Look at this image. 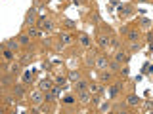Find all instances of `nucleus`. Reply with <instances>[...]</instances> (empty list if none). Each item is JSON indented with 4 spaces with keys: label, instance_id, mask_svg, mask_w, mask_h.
<instances>
[{
    "label": "nucleus",
    "instance_id": "obj_1",
    "mask_svg": "<svg viewBox=\"0 0 153 114\" xmlns=\"http://www.w3.org/2000/svg\"><path fill=\"white\" fill-rule=\"evenodd\" d=\"M76 44L80 48H84V50H90L92 48V40H90V36L86 32H76Z\"/></svg>",
    "mask_w": 153,
    "mask_h": 114
},
{
    "label": "nucleus",
    "instance_id": "obj_2",
    "mask_svg": "<svg viewBox=\"0 0 153 114\" xmlns=\"http://www.w3.org/2000/svg\"><path fill=\"white\" fill-rule=\"evenodd\" d=\"M126 38H128V42H138L142 38V28L140 27H128Z\"/></svg>",
    "mask_w": 153,
    "mask_h": 114
},
{
    "label": "nucleus",
    "instance_id": "obj_3",
    "mask_svg": "<svg viewBox=\"0 0 153 114\" xmlns=\"http://www.w3.org/2000/svg\"><path fill=\"white\" fill-rule=\"evenodd\" d=\"M109 42H111V36L105 34V32H100L98 38H96V44H98L100 50H107V48H109Z\"/></svg>",
    "mask_w": 153,
    "mask_h": 114
},
{
    "label": "nucleus",
    "instance_id": "obj_4",
    "mask_svg": "<svg viewBox=\"0 0 153 114\" xmlns=\"http://www.w3.org/2000/svg\"><path fill=\"white\" fill-rule=\"evenodd\" d=\"M113 59L117 61L119 65H123V63L126 65L128 61H130V53H126V50H117V51H115V57H113Z\"/></svg>",
    "mask_w": 153,
    "mask_h": 114
},
{
    "label": "nucleus",
    "instance_id": "obj_5",
    "mask_svg": "<svg viewBox=\"0 0 153 114\" xmlns=\"http://www.w3.org/2000/svg\"><path fill=\"white\" fill-rule=\"evenodd\" d=\"M57 40H59L61 46H71L75 42V38H73V34H69L67 31H61L59 34H57Z\"/></svg>",
    "mask_w": 153,
    "mask_h": 114
},
{
    "label": "nucleus",
    "instance_id": "obj_6",
    "mask_svg": "<svg viewBox=\"0 0 153 114\" xmlns=\"http://www.w3.org/2000/svg\"><path fill=\"white\" fill-rule=\"evenodd\" d=\"M109 65V55H96V61H94V66L100 70H105Z\"/></svg>",
    "mask_w": 153,
    "mask_h": 114
},
{
    "label": "nucleus",
    "instance_id": "obj_7",
    "mask_svg": "<svg viewBox=\"0 0 153 114\" xmlns=\"http://www.w3.org/2000/svg\"><path fill=\"white\" fill-rule=\"evenodd\" d=\"M124 103H126L128 108H134V107H138V104H142V97H138L136 93H130V95H126Z\"/></svg>",
    "mask_w": 153,
    "mask_h": 114
},
{
    "label": "nucleus",
    "instance_id": "obj_8",
    "mask_svg": "<svg viewBox=\"0 0 153 114\" xmlns=\"http://www.w3.org/2000/svg\"><path fill=\"white\" fill-rule=\"evenodd\" d=\"M121 89H123V82H115L111 88L107 89V91H109V93H107V97H109V99H115L119 93H121Z\"/></svg>",
    "mask_w": 153,
    "mask_h": 114
},
{
    "label": "nucleus",
    "instance_id": "obj_9",
    "mask_svg": "<svg viewBox=\"0 0 153 114\" xmlns=\"http://www.w3.org/2000/svg\"><path fill=\"white\" fill-rule=\"evenodd\" d=\"M88 91L90 93H105V88H103V84L102 82H90L88 84Z\"/></svg>",
    "mask_w": 153,
    "mask_h": 114
},
{
    "label": "nucleus",
    "instance_id": "obj_10",
    "mask_svg": "<svg viewBox=\"0 0 153 114\" xmlns=\"http://www.w3.org/2000/svg\"><path fill=\"white\" fill-rule=\"evenodd\" d=\"M113 78H115V74H113L109 69L102 70V74H100V82H102V84H111V82H113Z\"/></svg>",
    "mask_w": 153,
    "mask_h": 114
},
{
    "label": "nucleus",
    "instance_id": "obj_11",
    "mask_svg": "<svg viewBox=\"0 0 153 114\" xmlns=\"http://www.w3.org/2000/svg\"><path fill=\"white\" fill-rule=\"evenodd\" d=\"M31 103L33 104H42V103H44V91H40V89L33 91L31 93Z\"/></svg>",
    "mask_w": 153,
    "mask_h": 114
},
{
    "label": "nucleus",
    "instance_id": "obj_12",
    "mask_svg": "<svg viewBox=\"0 0 153 114\" xmlns=\"http://www.w3.org/2000/svg\"><path fill=\"white\" fill-rule=\"evenodd\" d=\"M35 23H36V12L31 8L27 12V15H25V27H33Z\"/></svg>",
    "mask_w": 153,
    "mask_h": 114
},
{
    "label": "nucleus",
    "instance_id": "obj_13",
    "mask_svg": "<svg viewBox=\"0 0 153 114\" xmlns=\"http://www.w3.org/2000/svg\"><path fill=\"white\" fill-rule=\"evenodd\" d=\"M73 89H75V93H79V91H84V89H88V82L86 80H76V82H73Z\"/></svg>",
    "mask_w": 153,
    "mask_h": 114
},
{
    "label": "nucleus",
    "instance_id": "obj_14",
    "mask_svg": "<svg viewBox=\"0 0 153 114\" xmlns=\"http://www.w3.org/2000/svg\"><path fill=\"white\" fill-rule=\"evenodd\" d=\"M52 86H54V82H52L50 78H42L40 82H38V89H40V91H48V89H52Z\"/></svg>",
    "mask_w": 153,
    "mask_h": 114
},
{
    "label": "nucleus",
    "instance_id": "obj_15",
    "mask_svg": "<svg viewBox=\"0 0 153 114\" xmlns=\"http://www.w3.org/2000/svg\"><path fill=\"white\" fill-rule=\"evenodd\" d=\"M27 86L25 84H19V86H13V97H16V99H19V97H23V95H25V91H27Z\"/></svg>",
    "mask_w": 153,
    "mask_h": 114
},
{
    "label": "nucleus",
    "instance_id": "obj_16",
    "mask_svg": "<svg viewBox=\"0 0 153 114\" xmlns=\"http://www.w3.org/2000/svg\"><path fill=\"white\" fill-rule=\"evenodd\" d=\"M17 42H19V46L29 48V46H31V36H29L27 32H23V34H19V36H17Z\"/></svg>",
    "mask_w": 153,
    "mask_h": 114
},
{
    "label": "nucleus",
    "instance_id": "obj_17",
    "mask_svg": "<svg viewBox=\"0 0 153 114\" xmlns=\"http://www.w3.org/2000/svg\"><path fill=\"white\" fill-rule=\"evenodd\" d=\"M21 82L25 84V86H31L33 82H35V76H33L31 70H25V72L21 74Z\"/></svg>",
    "mask_w": 153,
    "mask_h": 114
},
{
    "label": "nucleus",
    "instance_id": "obj_18",
    "mask_svg": "<svg viewBox=\"0 0 153 114\" xmlns=\"http://www.w3.org/2000/svg\"><path fill=\"white\" fill-rule=\"evenodd\" d=\"M111 112H115V114H121V112H128V107H126V103H117V104H113L111 107Z\"/></svg>",
    "mask_w": 153,
    "mask_h": 114
},
{
    "label": "nucleus",
    "instance_id": "obj_19",
    "mask_svg": "<svg viewBox=\"0 0 153 114\" xmlns=\"http://www.w3.org/2000/svg\"><path fill=\"white\" fill-rule=\"evenodd\" d=\"M4 48H6V50H17L19 48V42H17V38H10V40L6 42V44H4Z\"/></svg>",
    "mask_w": 153,
    "mask_h": 114
},
{
    "label": "nucleus",
    "instance_id": "obj_20",
    "mask_svg": "<svg viewBox=\"0 0 153 114\" xmlns=\"http://www.w3.org/2000/svg\"><path fill=\"white\" fill-rule=\"evenodd\" d=\"M119 13H121V15L119 17H128V15H132V8L130 6H119Z\"/></svg>",
    "mask_w": 153,
    "mask_h": 114
},
{
    "label": "nucleus",
    "instance_id": "obj_21",
    "mask_svg": "<svg viewBox=\"0 0 153 114\" xmlns=\"http://www.w3.org/2000/svg\"><path fill=\"white\" fill-rule=\"evenodd\" d=\"M140 40L138 42H128V46H126V53H134V51H138L140 50Z\"/></svg>",
    "mask_w": 153,
    "mask_h": 114
},
{
    "label": "nucleus",
    "instance_id": "obj_22",
    "mask_svg": "<svg viewBox=\"0 0 153 114\" xmlns=\"http://www.w3.org/2000/svg\"><path fill=\"white\" fill-rule=\"evenodd\" d=\"M96 55H98V51H96V50H92V51H90V53H88V55H86V61H84V63H86V65H88V66H94V61H96Z\"/></svg>",
    "mask_w": 153,
    "mask_h": 114
},
{
    "label": "nucleus",
    "instance_id": "obj_23",
    "mask_svg": "<svg viewBox=\"0 0 153 114\" xmlns=\"http://www.w3.org/2000/svg\"><path fill=\"white\" fill-rule=\"evenodd\" d=\"M79 101L80 103H90V91L88 89H84V91H79Z\"/></svg>",
    "mask_w": 153,
    "mask_h": 114
},
{
    "label": "nucleus",
    "instance_id": "obj_24",
    "mask_svg": "<svg viewBox=\"0 0 153 114\" xmlns=\"http://www.w3.org/2000/svg\"><path fill=\"white\" fill-rule=\"evenodd\" d=\"M96 110H98V112H111V103H109V101H105V103H100Z\"/></svg>",
    "mask_w": 153,
    "mask_h": 114
},
{
    "label": "nucleus",
    "instance_id": "obj_25",
    "mask_svg": "<svg viewBox=\"0 0 153 114\" xmlns=\"http://www.w3.org/2000/svg\"><path fill=\"white\" fill-rule=\"evenodd\" d=\"M25 32H27L31 38H38V36H40V28H36V27H27Z\"/></svg>",
    "mask_w": 153,
    "mask_h": 114
},
{
    "label": "nucleus",
    "instance_id": "obj_26",
    "mask_svg": "<svg viewBox=\"0 0 153 114\" xmlns=\"http://www.w3.org/2000/svg\"><path fill=\"white\" fill-rule=\"evenodd\" d=\"M107 69L111 70V72H117V70L121 69V65H119V63H117L115 59H109V65H107Z\"/></svg>",
    "mask_w": 153,
    "mask_h": 114
},
{
    "label": "nucleus",
    "instance_id": "obj_27",
    "mask_svg": "<svg viewBox=\"0 0 153 114\" xmlns=\"http://www.w3.org/2000/svg\"><path fill=\"white\" fill-rule=\"evenodd\" d=\"M80 78H82L80 70H71V72H69V80H71V82H76V80H80Z\"/></svg>",
    "mask_w": 153,
    "mask_h": 114
},
{
    "label": "nucleus",
    "instance_id": "obj_28",
    "mask_svg": "<svg viewBox=\"0 0 153 114\" xmlns=\"http://www.w3.org/2000/svg\"><path fill=\"white\" fill-rule=\"evenodd\" d=\"M61 25L67 28H76V21H73V19H61Z\"/></svg>",
    "mask_w": 153,
    "mask_h": 114
},
{
    "label": "nucleus",
    "instance_id": "obj_29",
    "mask_svg": "<svg viewBox=\"0 0 153 114\" xmlns=\"http://www.w3.org/2000/svg\"><path fill=\"white\" fill-rule=\"evenodd\" d=\"M109 48H111V50H115V51H117V50H121V42H119V40H117L115 36H111V42H109Z\"/></svg>",
    "mask_w": 153,
    "mask_h": 114
},
{
    "label": "nucleus",
    "instance_id": "obj_30",
    "mask_svg": "<svg viewBox=\"0 0 153 114\" xmlns=\"http://www.w3.org/2000/svg\"><path fill=\"white\" fill-rule=\"evenodd\" d=\"M54 82H56V86H59V88H63V86L67 84V78H65V76H61V74H57Z\"/></svg>",
    "mask_w": 153,
    "mask_h": 114
},
{
    "label": "nucleus",
    "instance_id": "obj_31",
    "mask_svg": "<svg viewBox=\"0 0 153 114\" xmlns=\"http://www.w3.org/2000/svg\"><path fill=\"white\" fill-rule=\"evenodd\" d=\"M42 31H52V28H54V21H52V19H46L44 23H42Z\"/></svg>",
    "mask_w": 153,
    "mask_h": 114
},
{
    "label": "nucleus",
    "instance_id": "obj_32",
    "mask_svg": "<svg viewBox=\"0 0 153 114\" xmlns=\"http://www.w3.org/2000/svg\"><path fill=\"white\" fill-rule=\"evenodd\" d=\"M21 63H12V65H10V72H12V74H17L19 72V70H21Z\"/></svg>",
    "mask_w": 153,
    "mask_h": 114
},
{
    "label": "nucleus",
    "instance_id": "obj_33",
    "mask_svg": "<svg viewBox=\"0 0 153 114\" xmlns=\"http://www.w3.org/2000/svg\"><path fill=\"white\" fill-rule=\"evenodd\" d=\"M2 55H4V59L13 61V51L12 50H6V48H4V50H2Z\"/></svg>",
    "mask_w": 153,
    "mask_h": 114
},
{
    "label": "nucleus",
    "instance_id": "obj_34",
    "mask_svg": "<svg viewBox=\"0 0 153 114\" xmlns=\"http://www.w3.org/2000/svg\"><path fill=\"white\" fill-rule=\"evenodd\" d=\"M140 27H142V28H149V27H151V21H149L147 17H142V19H140Z\"/></svg>",
    "mask_w": 153,
    "mask_h": 114
},
{
    "label": "nucleus",
    "instance_id": "obj_35",
    "mask_svg": "<svg viewBox=\"0 0 153 114\" xmlns=\"http://www.w3.org/2000/svg\"><path fill=\"white\" fill-rule=\"evenodd\" d=\"M19 63H21L23 66H27L29 63H31V55H29V53H27V55H23V57H21V61H19Z\"/></svg>",
    "mask_w": 153,
    "mask_h": 114
},
{
    "label": "nucleus",
    "instance_id": "obj_36",
    "mask_svg": "<svg viewBox=\"0 0 153 114\" xmlns=\"http://www.w3.org/2000/svg\"><path fill=\"white\" fill-rule=\"evenodd\" d=\"M63 103L65 104H73L75 103V97H73V95H67V97H63Z\"/></svg>",
    "mask_w": 153,
    "mask_h": 114
},
{
    "label": "nucleus",
    "instance_id": "obj_37",
    "mask_svg": "<svg viewBox=\"0 0 153 114\" xmlns=\"http://www.w3.org/2000/svg\"><path fill=\"white\" fill-rule=\"evenodd\" d=\"M121 76H123V80H124V78H128V66L121 69Z\"/></svg>",
    "mask_w": 153,
    "mask_h": 114
},
{
    "label": "nucleus",
    "instance_id": "obj_38",
    "mask_svg": "<svg viewBox=\"0 0 153 114\" xmlns=\"http://www.w3.org/2000/svg\"><path fill=\"white\" fill-rule=\"evenodd\" d=\"M149 108H151V103H149V101H146V103H143V110L147 112V110H149Z\"/></svg>",
    "mask_w": 153,
    "mask_h": 114
},
{
    "label": "nucleus",
    "instance_id": "obj_39",
    "mask_svg": "<svg viewBox=\"0 0 153 114\" xmlns=\"http://www.w3.org/2000/svg\"><path fill=\"white\" fill-rule=\"evenodd\" d=\"M0 82H2V84H8L10 78H8V76H2V78H0Z\"/></svg>",
    "mask_w": 153,
    "mask_h": 114
},
{
    "label": "nucleus",
    "instance_id": "obj_40",
    "mask_svg": "<svg viewBox=\"0 0 153 114\" xmlns=\"http://www.w3.org/2000/svg\"><path fill=\"white\" fill-rule=\"evenodd\" d=\"M138 2H149V0H138Z\"/></svg>",
    "mask_w": 153,
    "mask_h": 114
}]
</instances>
